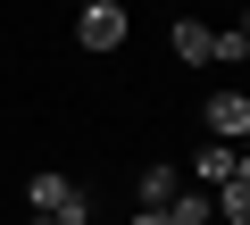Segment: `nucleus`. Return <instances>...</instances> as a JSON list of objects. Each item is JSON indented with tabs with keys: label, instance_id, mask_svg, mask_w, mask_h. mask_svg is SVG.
<instances>
[{
	"label": "nucleus",
	"instance_id": "nucleus-1",
	"mask_svg": "<svg viewBox=\"0 0 250 225\" xmlns=\"http://www.w3.org/2000/svg\"><path fill=\"white\" fill-rule=\"evenodd\" d=\"M250 134V92H208V142H242Z\"/></svg>",
	"mask_w": 250,
	"mask_h": 225
},
{
	"label": "nucleus",
	"instance_id": "nucleus-2",
	"mask_svg": "<svg viewBox=\"0 0 250 225\" xmlns=\"http://www.w3.org/2000/svg\"><path fill=\"white\" fill-rule=\"evenodd\" d=\"M75 42L83 50H117L125 42V9H117V0H92V9L75 17Z\"/></svg>",
	"mask_w": 250,
	"mask_h": 225
},
{
	"label": "nucleus",
	"instance_id": "nucleus-3",
	"mask_svg": "<svg viewBox=\"0 0 250 225\" xmlns=\"http://www.w3.org/2000/svg\"><path fill=\"white\" fill-rule=\"evenodd\" d=\"M242 175V159L225 150V142H208V150H192V192H225Z\"/></svg>",
	"mask_w": 250,
	"mask_h": 225
},
{
	"label": "nucleus",
	"instance_id": "nucleus-4",
	"mask_svg": "<svg viewBox=\"0 0 250 225\" xmlns=\"http://www.w3.org/2000/svg\"><path fill=\"white\" fill-rule=\"evenodd\" d=\"M175 59H184V67H208V59H217V25L175 17Z\"/></svg>",
	"mask_w": 250,
	"mask_h": 225
},
{
	"label": "nucleus",
	"instance_id": "nucleus-5",
	"mask_svg": "<svg viewBox=\"0 0 250 225\" xmlns=\"http://www.w3.org/2000/svg\"><path fill=\"white\" fill-rule=\"evenodd\" d=\"M175 192H184V175H175L167 159H150V167H142V208H167Z\"/></svg>",
	"mask_w": 250,
	"mask_h": 225
},
{
	"label": "nucleus",
	"instance_id": "nucleus-6",
	"mask_svg": "<svg viewBox=\"0 0 250 225\" xmlns=\"http://www.w3.org/2000/svg\"><path fill=\"white\" fill-rule=\"evenodd\" d=\"M208 208H217L225 225H250V175H233L225 192H208Z\"/></svg>",
	"mask_w": 250,
	"mask_h": 225
},
{
	"label": "nucleus",
	"instance_id": "nucleus-7",
	"mask_svg": "<svg viewBox=\"0 0 250 225\" xmlns=\"http://www.w3.org/2000/svg\"><path fill=\"white\" fill-rule=\"evenodd\" d=\"M242 59H250V42H242V34L225 25V34H217V67H242Z\"/></svg>",
	"mask_w": 250,
	"mask_h": 225
},
{
	"label": "nucleus",
	"instance_id": "nucleus-8",
	"mask_svg": "<svg viewBox=\"0 0 250 225\" xmlns=\"http://www.w3.org/2000/svg\"><path fill=\"white\" fill-rule=\"evenodd\" d=\"M233 159H242V175H250V134H242V142H233Z\"/></svg>",
	"mask_w": 250,
	"mask_h": 225
},
{
	"label": "nucleus",
	"instance_id": "nucleus-9",
	"mask_svg": "<svg viewBox=\"0 0 250 225\" xmlns=\"http://www.w3.org/2000/svg\"><path fill=\"white\" fill-rule=\"evenodd\" d=\"M134 225H167V208H142V217H134Z\"/></svg>",
	"mask_w": 250,
	"mask_h": 225
},
{
	"label": "nucleus",
	"instance_id": "nucleus-10",
	"mask_svg": "<svg viewBox=\"0 0 250 225\" xmlns=\"http://www.w3.org/2000/svg\"><path fill=\"white\" fill-rule=\"evenodd\" d=\"M233 34H242V42H250V9H242V25H233Z\"/></svg>",
	"mask_w": 250,
	"mask_h": 225
},
{
	"label": "nucleus",
	"instance_id": "nucleus-11",
	"mask_svg": "<svg viewBox=\"0 0 250 225\" xmlns=\"http://www.w3.org/2000/svg\"><path fill=\"white\" fill-rule=\"evenodd\" d=\"M34 225H50V217H34Z\"/></svg>",
	"mask_w": 250,
	"mask_h": 225
}]
</instances>
